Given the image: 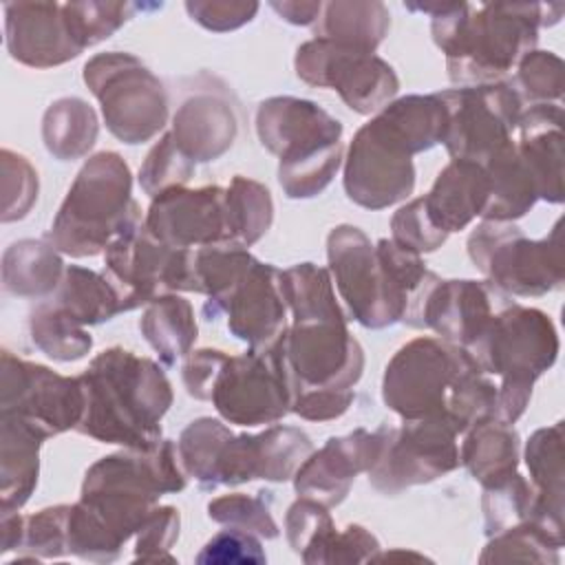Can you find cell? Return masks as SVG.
Here are the masks:
<instances>
[{
    "label": "cell",
    "mask_w": 565,
    "mask_h": 565,
    "mask_svg": "<svg viewBox=\"0 0 565 565\" xmlns=\"http://www.w3.org/2000/svg\"><path fill=\"white\" fill-rule=\"evenodd\" d=\"M430 15V33L446 57L448 77L459 86L503 82L519 60L534 51L541 26L558 4L536 2H424L404 4Z\"/></svg>",
    "instance_id": "6da1fadb"
},
{
    "label": "cell",
    "mask_w": 565,
    "mask_h": 565,
    "mask_svg": "<svg viewBox=\"0 0 565 565\" xmlns=\"http://www.w3.org/2000/svg\"><path fill=\"white\" fill-rule=\"evenodd\" d=\"M84 415L77 433L102 444L150 448L161 441V419L172 406V384L163 369L135 351L110 347L79 375Z\"/></svg>",
    "instance_id": "7a4b0ae2"
},
{
    "label": "cell",
    "mask_w": 565,
    "mask_h": 565,
    "mask_svg": "<svg viewBox=\"0 0 565 565\" xmlns=\"http://www.w3.org/2000/svg\"><path fill=\"white\" fill-rule=\"evenodd\" d=\"M327 260L351 320L366 329L402 322L413 294L430 271L419 254L393 238L373 245L355 225H338L329 232Z\"/></svg>",
    "instance_id": "3957f363"
},
{
    "label": "cell",
    "mask_w": 565,
    "mask_h": 565,
    "mask_svg": "<svg viewBox=\"0 0 565 565\" xmlns=\"http://www.w3.org/2000/svg\"><path fill=\"white\" fill-rule=\"evenodd\" d=\"M188 475L177 446L161 439L150 448H124L95 461L84 477L79 501L113 536L126 545L159 503V497L181 492Z\"/></svg>",
    "instance_id": "277c9868"
},
{
    "label": "cell",
    "mask_w": 565,
    "mask_h": 565,
    "mask_svg": "<svg viewBox=\"0 0 565 565\" xmlns=\"http://www.w3.org/2000/svg\"><path fill=\"white\" fill-rule=\"evenodd\" d=\"M254 126L260 146L278 157V183L289 199L318 196L344 161L340 119L311 99L269 97Z\"/></svg>",
    "instance_id": "5b68a950"
},
{
    "label": "cell",
    "mask_w": 565,
    "mask_h": 565,
    "mask_svg": "<svg viewBox=\"0 0 565 565\" xmlns=\"http://www.w3.org/2000/svg\"><path fill=\"white\" fill-rule=\"evenodd\" d=\"M466 349L483 373L499 377L494 419L514 424L530 404L534 382L554 366L561 340L545 311L505 305Z\"/></svg>",
    "instance_id": "8992f818"
},
{
    "label": "cell",
    "mask_w": 565,
    "mask_h": 565,
    "mask_svg": "<svg viewBox=\"0 0 565 565\" xmlns=\"http://www.w3.org/2000/svg\"><path fill=\"white\" fill-rule=\"evenodd\" d=\"M132 201V174L121 154L104 150L93 154L71 183L46 241L66 256L86 258L104 254L108 243L139 214Z\"/></svg>",
    "instance_id": "52a82bcc"
},
{
    "label": "cell",
    "mask_w": 565,
    "mask_h": 565,
    "mask_svg": "<svg viewBox=\"0 0 565 565\" xmlns=\"http://www.w3.org/2000/svg\"><path fill=\"white\" fill-rule=\"evenodd\" d=\"M481 369L466 347L441 338H415L397 349L382 377V399L402 419L446 417L466 377Z\"/></svg>",
    "instance_id": "ba28073f"
},
{
    "label": "cell",
    "mask_w": 565,
    "mask_h": 565,
    "mask_svg": "<svg viewBox=\"0 0 565 565\" xmlns=\"http://www.w3.org/2000/svg\"><path fill=\"white\" fill-rule=\"evenodd\" d=\"M468 256L505 296H543L563 282L561 221L539 241L527 238L514 223L481 221L468 236Z\"/></svg>",
    "instance_id": "9c48e42d"
},
{
    "label": "cell",
    "mask_w": 565,
    "mask_h": 565,
    "mask_svg": "<svg viewBox=\"0 0 565 565\" xmlns=\"http://www.w3.org/2000/svg\"><path fill=\"white\" fill-rule=\"evenodd\" d=\"M84 84L97 97L108 132L137 146L157 137L168 121L163 82L132 53H97L84 64Z\"/></svg>",
    "instance_id": "30bf717a"
},
{
    "label": "cell",
    "mask_w": 565,
    "mask_h": 565,
    "mask_svg": "<svg viewBox=\"0 0 565 565\" xmlns=\"http://www.w3.org/2000/svg\"><path fill=\"white\" fill-rule=\"evenodd\" d=\"M119 294L121 311L150 305L154 298L177 291H196L192 276V249L168 247L154 238L141 212L108 243L102 271Z\"/></svg>",
    "instance_id": "8fae6325"
},
{
    "label": "cell",
    "mask_w": 565,
    "mask_h": 565,
    "mask_svg": "<svg viewBox=\"0 0 565 565\" xmlns=\"http://www.w3.org/2000/svg\"><path fill=\"white\" fill-rule=\"evenodd\" d=\"M294 380L280 342L227 355L210 393L216 413L238 426L276 424L294 406Z\"/></svg>",
    "instance_id": "7c38bea8"
},
{
    "label": "cell",
    "mask_w": 565,
    "mask_h": 565,
    "mask_svg": "<svg viewBox=\"0 0 565 565\" xmlns=\"http://www.w3.org/2000/svg\"><path fill=\"white\" fill-rule=\"evenodd\" d=\"M82 377H68L2 351L0 417L15 419L42 439L77 428L84 415Z\"/></svg>",
    "instance_id": "4fadbf2b"
},
{
    "label": "cell",
    "mask_w": 565,
    "mask_h": 565,
    "mask_svg": "<svg viewBox=\"0 0 565 565\" xmlns=\"http://www.w3.org/2000/svg\"><path fill=\"white\" fill-rule=\"evenodd\" d=\"M457 428L446 417L402 419L399 426L382 424V450L366 472L369 483L382 494H399L457 470Z\"/></svg>",
    "instance_id": "5bb4252c"
},
{
    "label": "cell",
    "mask_w": 565,
    "mask_h": 565,
    "mask_svg": "<svg viewBox=\"0 0 565 565\" xmlns=\"http://www.w3.org/2000/svg\"><path fill=\"white\" fill-rule=\"evenodd\" d=\"M296 75L318 88H333L340 99L360 115L380 113L388 106L399 79L393 66L375 53L349 49L327 38H313L298 46Z\"/></svg>",
    "instance_id": "9a60e30c"
},
{
    "label": "cell",
    "mask_w": 565,
    "mask_h": 565,
    "mask_svg": "<svg viewBox=\"0 0 565 565\" xmlns=\"http://www.w3.org/2000/svg\"><path fill=\"white\" fill-rule=\"evenodd\" d=\"M448 124L444 146L450 159L486 163L516 130L523 104L508 82L439 90Z\"/></svg>",
    "instance_id": "2e32d148"
},
{
    "label": "cell",
    "mask_w": 565,
    "mask_h": 565,
    "mask_svg": "<svg viewBox=\"0 0 565 565\" xmlns=\"http://www.w3.org/2000/svg\"><path fill=\"white\" fill-rule=\"evenodd\" d=\"M278 342L296 393L305 388H353L362 377L364 351L349 333L347 316L294 320Z\"/></svg>",
    "instance_id": "e0dca14e"
},
{
    "label": "cell",
    "mask_w": 565,
    "mask_h": 565,
    "mask_svg": "<svg viewBox=\"0 0 565 565\" xmlns=\"http://www.w3.org/2000/svg\"><path fill=\"white\" fill-rule=\"evenodd\" d=\"M342 163L344 192L360 207L384 210L415 190L413 154L377 115L353 135Z\"/></svg>",
    "instance_id": "ac0fdd59"
},
{
    "label": "cell",
    "mask_w": 565,
    "mask_h": 565,
    "mask_svg": "<svg viewBox=\"0 0 565 565\" xmlns=\"http://www.w3.org/2000/svg\"><path fill=\"white\" fill-rule=\"evenodd\" d=\"M505 294L488 280H444L428 271L413 294L402 322L413 329H430L441 340L468 347L501 309Z\"/></svg>",
    "instance_id": "d6986e66"
},
{
    "label": "cell",
    "mask_w": 565,
    "mask_h": 565,
    "mask_svg": "<svg viewBox=\"0 0 565 565\" xmlns=\"http://www.w3.org/2000/svg\"><path fill=\"white\" fill-rule=\"evenodd\" d=\"M146 230L177 249H196L230 241L225 188H172L157 194L143 216ZM232 243V241H230Z\"/></svg>",
    "instance_id": "ffe728a7"
},
{
    "label": "cell",
    "mask_w": 565,
    "mask_h": 565,
    "mask_svg": "<svg viewBox=\"0 0 565 565\" xmlns=\"http://www.w3.org/2000/svg\"><path fill=\"white\" fill-rule=\"evenodd\" d=\"M227 316V329L249 349L271 347L287 329V305L280 291V269L256 258L243 280L210 311L205 320Z\"/></svg>",
    "instance_id": "44dd1931"
},
{
    "label": "cell",
    "mask_w": 565,
    "mask_h": 565,
    "mask_svg": "<svg viewBox=\"0 0 565 565\" xmlns=\"http://www.w3.org/2000/svg\"><path fill=\"white\" fill-rule=\"evenodd\" d=\"M382 450V426L377 430L355 428L342 437H329L296 470L294 488L327 508L340 505L360 472H369Z\"/></svg>",
    "instance_id": "7402d4cb"
},
{
    "label": "cell",
    "mask_w": 565,
    "mask_h": 565,
    "mask_svg": "<svg viewBox=\"0 0 565 565\" xmlns=\"http://www.w3.org/2000/svg\"><path fill=\"white\" fill-rule=\"evenodd\" d=\"M4 44L15 62L31 68H53L82 53L62 2H7Z\"/></svg>",
    "instance_id": "603a6c76"
},
{
    "label": "cell",
    "mask_w": 565,
    "mask_h": 565,
    "mask_svg": "<svg viewBox=\"0 0 565 565\" xmlns=\"http://www.w3.org/2000/svg\"><path fill=\"white\" fill-rule=\"evenodd\" d=\"M170 135L190 161H216L234 146L238 135L234 104L227 93L210 86L199 88L177 108Z\"/></svg>",
    "instance_id": "cb8c5ba5"
},
{
    "label": "cell",
    "mask_w": 565,
    "mask_h": 565,
    "mask_svg": "<svg viewBox=\"0 0 565 565\" xmlns=\"http://www.w3.org/2000/svg\"><path fill=\"white\" fill-rule=\"evenodd\" d=\"M516 152L530 170L539 199L563 203V108L561 104H534L521 110L516 121Z\"/></svg>",
    "instance_id": "d4e9b609"
},
{
    "label": "cell",
    "mask_w": 565,
    "mask_h": 565,
    "mask_svg": "<svg viewBox=\"0 0 565 565\" xmlns=\"http://www.w3.org/2000/svg\"><path fill=\"white\" fill-rule=\"evenodd\" d=\"M490 196V181L483 166L452 159L435 179L428 194L422 196L430 221L444 232H461L481 216Z\"/></svg>",
    "instance_id": "484cf974"
},
{
    "label": "cell",
    "mask_w": 565,
    "mask_h": 565,
    "mask_svg": "<svg viewBox=\"0 0 565 565\" xmlns=\"http://www.w3.org/2000/svg\"><path fill=\"white\" fill-rule=\"evenodd\" d=\"M42 437L15 419L0 417V514L20 512L40 475Z\"/></svg>",
    "instance_id": "4316f807"
},
{
    "label": "cell",
    "mask_w": 565,
    "mask_h": 565,
    "mask_svg": "<svg viewBox=\"0 0 565 565\" xmlns=\"http://www.w3.org/2000/svg\"><path fill=\"white\" fill-rule=\"evenodd\" d=\"M563 422L534 430L523 452L541 519L558 539H563Z\"/></svg>",
    "instance_id": "83f0119b"
},
{
    "label": "cell",
    "mask_w": 565,
    "mask_h": 565,
    "mask_svg": "<svg viewBox=\"0 0 565 565\" xmlns=\"http://www.w3.org/2000/svg\"><path fill=\"white\" fill-rule=\"evenodd\" d=\"M481 166L490 181V196L481 212L483 221L514 223L534 207L539 201V190L516 152L514 139H510Z\"/></svg>",
    "instance_id": "f1b7e54d"
},
{
    "label": "cell",
    "mask_w": 565,
    "mask_h": 565,
    "mask_svg": "<svg viewBox=\"0 0 565 565\" xmlns=\"http://www.w3.org/2000/svg\"><path fill=\"white\" fill-rule=\"evenodd\" d=\"M64 260L49 241L22 238L2 254V287L20 298L53 296L62 276Z\"/></svg>",
    "instance_id": "f546056e"
},
{
    "label": "cell",
    "mask_w": 565,
    "mask_h": 565,
    "mask_svg": "<svg viewBox=\"0 0 565 565\" xmlns=\"http://www.w3.org/2000/svg\"><path fill=\"white\" fill-rule=\"evenodd\" d=\"M391 29V13L384 2H327L313 24L316 38L375 53Z\"/></svg>",
    "instance_id": "4dcf8cb0"
},
{
    "label": "cell",
    "mask_w": 565,
    "mask_h": 565,
    "mask_svg": "<svg viewBox=\"0 0 565 565\" xmlns=\"http://www.w3.org/2000/svg\"><path fill=\"white\" fill-rule=\"evenodd\" d=\"M463 435L459 463L481 486L503 479L519 468L521 439L512 424L488 419L468 428Z\"/></svg>",
    "instance_id": "1f68e13d"
},
{
    "label": "cell",
    "mask_w": 565,
    "mask_h": 565,
    "mask_svg": "<svg viewBox=\"0 0 565 565\" xmlns=\"http://www.w3.org/2000/svg\"><path fill=\"white\" fill-rule=\"evenodd\" d=\"M139 331L157 351L159 360L166 366H174L177 360L192 351L199 327L190 300L179 294H166L146 305Z\"/></svg>",
    "instance_id": "d6a6232c"
},
{
    "label": "cell",
    "mask_w": 565,
    "mask_h": 565,
    "mask_svg": "<svg viewBox=\"0 0 565 565\" xmlns=\"http://www.w3.org/2000/svg\"><path fill=\"white\" fill-rule=\"evenodd\" d=\"M97 113L82 97H60L44 110L42 141L60 161L86 157L97 141Z\"/></svg>",
    "instance_id": "836d02e7"
},
{
    "label": "cell",
    "mask_w": 565,
    "mask_h": 565,
    "mask_svg": "<svg viewBox=\"0 0 565 565\" xmlns=\"http://www.w3.org/2000/svg\"><path fill=\"white\" fill-rule=\"evenodd\" d=\"M49 300L84 327L102 324L117 313H124L113 282L104 274L79 265H66L64 276Z\"/></svg>",
    "instance_id": "e575fe53"
},
{
    "label": "cell",
    "mask_w": 565,
    "mask_h": 565,
    "mask_svg": "<svg viewBox=\"0 0 565 565\" xmlns=\"http://www.w3.org/2000/svg\"><path fill=\"white\" fill-rule=\"evenodd\" d=\"M375 115L391 128V132L408 148L413 157L444 141L448 115L437 93L404 95L393 99Z\"/></svg>",
    "instance_id": "d590c367"
},
{
    "label": "cell",
    "mask_w": 565,
    "mask_h": 565,
    "mask_svg": "<svg viewBox=\"0 0 565 565\" xmlns=\"http://www.w3.org/2000/svg\"><path fill=\"white\" fill-rule=\"evenodd\" d=\"M254 263L256 256H252L247 247L230 241L192 249L194 294L207 296L203 313L214 309L243 280Z\"/></svg>",
    "instance_id": "8d00e7d4"
},
{
    "label": "cell",
    "mask_w": 565,
    "mask_h": 565,
    "mask_svg": "<svg viewBox=\"0 0 565 565\" xmlns=\"http://www.w3.org/2000/svg\"><path fill=\"white\" fill-rule=\"evenodd\" d=\"M225 218L230 241L243 247H252L271 227V192L263 183L236 174L225 188Z\"/></svg>",
    "instance_id": "74e56055"
},
{
    "label": "cell",
    "mask_w": 565,
    "mask_h": 565,
    "mask_svg": "<svg viewBox=\"0 0 565 565\" xmlns=\"http://www.w3.org/2000/svg\"><path fill=\"white\" fill-rule=\"evenodd\" d=\"M29 333L33 344L46 358L57 362L79 360L93 349V338L86 327L51 300L40 302L35 309H31Z\"/></svg>",
    "instance_id": "f35d334b"
},
{
    "label": "cell",
    "mask_w": 565,
    "mask_h": 565,
    "mask_svg": "<svg viewBox=\"0 0 565 565\" xmlns=\"http://www.w3.org/2000/svg\"><path fill=\"white\" fill-rule=\"evenodd\" d=\"M481 488L483 527L488 536H494L525 521L539 523V497L532 483L516 470Z\"/></svg>",
    "instance_id": "ab89813d"
},
{
    "label": "cell",
    "mask_w": 565,
    "mask_h": 565,
    "mask_svg": "<svg viewBox=\"0 0 565 565\" xmlns=\"http://www.w3.org/2000/svg\"><path fill=\"white\" fill-rule=\"evenodd\" d=\"M338 527L324 503L311 497H298L285 514V536L289 547L307 565H327L329 547Z\"/></svg>",
    "instance_id": "60d3db41"
},
{
    "label": "cell",
    "mask_w": 565,
    "mask_h": 565,
    "mask_svg": "<svg viewBox=\"0 0 565 565\" xmlns=\"http://www.w3.org/2000/svg\"><path fill=\"white\" fill-rule=\"evenodd\" d=\"M280 291L294 320L318 316H344L335 300L329 269L313 263H298L280 271Z\"/></svg>",
    "instance_id": "b9f144b4"
},
{
    "label": "cell",
    "mask_w": 565,
    "mask_h": 565,
    "mask_svg": "<svg viewBox=\"0 0 565 565\" xmlns=\"http://www.w3.org/2000/svg\"><path fill=\"white\" fill-rule=\"evenodd\" d=\"M311 452L313 444L305 430L271 424L256 433V477L276 483L289 481Z\"/></svg>",
    "instance_id": "7bdbcfd3"
},
{
    "label": "cell",
    "mask_w": 565,
    "mask_h": 565,
    "mask_svg": "<svg viewBox=\"0 0 565 565\" xmlns=\"http://www.w3.org/2000/svg\"><path fill=\"white\" fill-rule=\"evenodd\" d=\"M230 435V426L214 417H199L181 430L177 455L185 475L192 477L201 490H214L216 463Z\"/></svg>",
    "instance_id": "ee69618b"
},
{
    "label": "cell",
    "mask_w": 565,
    "mask_h": 565,
    "mask_svg": "<svg viewBox=\"0 0 565 565\" xmlns=\"http://www.w3.org/2000/svg\"><path fill=\"white\" fill-rule=\"evenodd\" d=\"M558 543L536 523H519L510 530H503L486 543L479 563H541V565H558Z\"/></svg>",
    "instance_id": "f6af8a7d"
},
{
    "label": "cell",
    "mask_w": 565,
    "mask_h": 565,
    "mask_svg": "<svg viewBox=\"0 0 565 565\" xmlns=\"http://www.w3.org/2000/svg\"><path fill=\"white\" fill-rule=\"evenodd\" d=\"M141 4L135 2H64V18L82 51L108 40Z\"/></svg>",
    "instance_id": "bcb514c9"
},
{
    "label": "cell",
    "mask_w": 565,
    "mask_h": 565,
    "mask_svg": "<svg viewBox=\"0 0 565 565\" xmlns=\"http://www.w3.org/2000/svg\"><path fill=\"white\" fill-rule=\"evenodd\" d=\"M510 88L525 106L558 104L563 97V60L552 51H530L514 66Z\"/></svg>",
    "instance_id": "7dc6e473"
},
{
    "label": "cell",
    "mask_w": 565,
    "mask_h": 565,
    "mask_svg": "<svg viewBox=\"0 0 565 565\" xmlns=\"http://www.w3.org/2000/svg\"><path fill=\"white\" fill-rule=\"evenodd\" d=\"M267 492H258L256 497L232 492L216 497L207 503V516L225 527H236L252 532L260 539H276L280 534L276 519L271 516L269 501H265Z\"/></svg>",
    "instance_id": "c3c4849f"
},
{
    "label": "cell",
    "mask_w": 565,
    "mask_h": 565,
    "mask_svg": "<svg viewBox=\"0 0 565 565\" xmlns=\"http://www.w3.org/2000/svg\"><path fill=\"white\" fill-rule=\"evenodd\" d=\"M194 168L196 163L179 150L168 130L146 154L139 168V185L150 199H154L166 190L185 185L192 179Z\"/></svg>",
    "instance_id": "681fc988"
},
{
    "label": "cell",
    "mask_w": 565,
    "mask_h": 565,
    "mask_svg": "<svg viewBox=\"0 0 565 565\" xmlns=\"http://www.w3.org/2000/svg\"><path fill=\"white\" fill-rule=\"evenodd\" d=\"M71 505L60 503L44 508L31 516H24V539L20 552L33 561L60 558L68 554L66 545V523Z\"/></svg>",
    "instance_id": "f907efd6"
},
{
    "label": "cell",
    "mask_w": 565,
    "mask_h": 565,
    "mask_svg": "<svg viewBox=\"0 0 565 565\" xmlns=\"http://www.w3.org/2000/svg\"><path fill=\"white\" fill-rule=\"evenodd\" d=\"M2 166V223L20 221L38 201V172L26 157L4 148Z\"/></svg>",
    "instance_id": "816d5d0a"
},
{
    "label": "cell",
    "mask_w": 565,
    "mask_h": 565,
    "mask_svg": "<svg viewBox=\"0 0 565 565\" xmlns=\"http://www.w3.org/2000/svg\"><path fill=\"white\" fill-rule=\"evenodd\" d=\"M181 516L179 510L172 505H154L152 512L146 516L143 525L135 534V556L132 561L141 563H174L170 554L172 545L179 539Z\"/></svg>",
    "instance_id": "f5cc1de1"
},
{
    "label": "cell",
    "mask_w": 565,
    "mask_h": 565,
    "mask_svg": "<svg viewBox=\"0 0 565 565\" xmlns=\"http://www.w3.org/2000/svg\"><path fill=\"white\" fill-rule=\"evenodd\" d=\"M391 238L415 252V254H428L435 252L437 247H441L448 238V234H444L426 214L422 196L408 201L406 205L397 207V212L391 218Z\"/></svg>",
    "instance_id": "db71d44e"
},
{
    "label": "cell",
    "mask_w": 565,
    "mask_h": 565,
    "mask_svg": "<svg viewBox=\"0 0 565 565\" xmlns=\"http://www.w3.org/2000/svg\"><path fill=\"white\" fill-rule=\"evenodd\" d=\"M199 565H230V563H252V565H263L267 563V554L260 545V536L236 530V527H225L216 532L194 556Z\"/></svg>",
    "instance_id": "11a10c76"
},
{
    "label": "cell",
    "mask_w": 565,
    "mask_h": 565,
    "mask_svg": "<svg viewBox=\"0 0 565 565\" xmlns=\"http://www.w3.org/2000/svg\"><path fill=\"white\" fill-rule=\"evenodd\" d=\"M258 2H236V0H188L185 11L188 15L207 31L227 33L241 29L243 24L252 22L258 13Z\"/></svg>",
    "instance_id": "9f6ffc18"
},
{
    "label": "cell",
    "mask_w": 565,
    "mask_h": 565,
    "mask_svg": "<svg viewBox=\"0 0 565 565\" xmlns=\"http://www.w3.org/2000/svg\"><path fill=\"white\" fill-rule=\"evenodd\" d=\"M353 399V388H305L296 393L291 413L307 422H331L342 417Z\"/></svg>",
    "instance_id": "6f0895ef"
},
{
    "label": "cell",
    "mask_w": 565,
    "mask_h": 565,
    "mask_svg": "<svg viewBox=\"0 0 565 565\" xmlns=\"http://www.w3.org/2000/svg\"><path fill=\"white\" fill-rule=\"evenodd\" d=\"M227 353L221 349H196L185 355L181 366V380L190 397L210 402L214 380L225 362Z\"/></svg>",
    "instance_id": "680465c9"
},
{
    "label": "cell",
    "mask_w": 565,
    "mask_h": 565,
    "mask_svg": "<svg viewBox=\"0 0 565 565\" xmlns=\"http://www.w3.org/2000/svg\"><path fill=\"white\" fill-rule=\"evenodd\" d=\"M377 552H380V541L375 539V534H371L360 523H349L344 530H338V534L329 547L327 565L371 563Z\"/></svg>",
    "instance_id": "91938a15"
},
{
    "label": "cell",
    "mask_w": 565,
    "mask_h": 565,
    "mask_svg": "<svg viewBox=\"0 0 565 565\" xmlns=\"http://www.w3.org/2000/svg\"><path fill=\"white\" fill-rule=\"evenodd\" d=\"M269 7L289 24L296 26H307V24H316L320 11H322V2H269Z\"/></svg>",
    "instance_id": "94428289"
},
{
    "label": "cell",
    "mask_w": 565,
    "mask_h": 565,
    "mask_svg": "<svg viewBox=\"0 0 565 565\" xmlns=\"http://www.w3.org/2000/svg\"><path fill=\"white\" fill-rule=\"evenodd\" d=\"M0 527H2V554L7 552H20L22 539H24V516L20 512H7L0 514Z\"/></svg>",
    "instance_id": "6125c7cd"
}]
</instances>
